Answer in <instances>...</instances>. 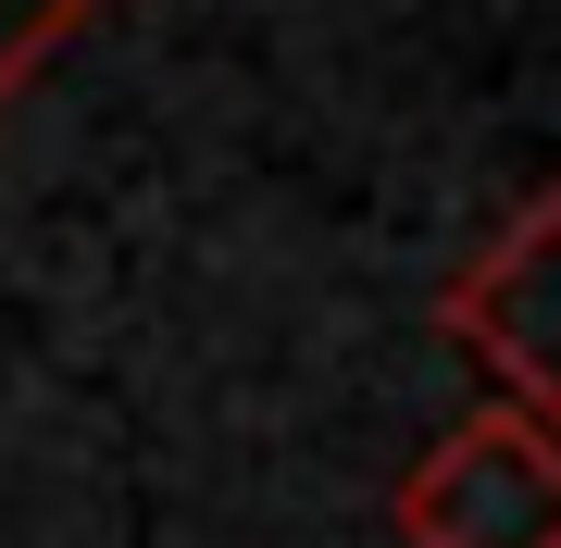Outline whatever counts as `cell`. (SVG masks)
Returning <instances> with one entry per match:
<instances>
[{
    "label": "cell",
    "mask_w": 561,
    "mask_h": 548,
    "mask_svg": "<svg viewBox=\"0 0 561 548\" xmlns=\"http://www.w3.org/2000/svg\"><path fill=\"white\" fill-rule=\"evenodd\" d=\"M412 548H561V424L486 399L424 448L387 499Z\"/></svg>",
    "instance_id": "cell-1"
},
{
    "label": "cell",
    "mask_w": 561,
    "mask_h": 548,
    "mask_svg": "<svg viewBox=\"0 0 561 548\" xmlns=\"http://www.w3.org/2000/svg\"><path fill=\"white\" fill-rule=\"evenodd\" d=\"M437 325L512 386V411L561 424V187H537V200H524L500 237L449 275Z\"/></svg>",
    "instance_id": "cell-2"
},
{
    "label": "cell",
    "mask_w": 561,
    "mask_h": 548,
    "mask_svg": "<svg viewBox=\"0 0 561 548\" xmlns=\"http://www.w3.org/2000/svg\"><path fill=\"white\" fill-rule=\"evenodd\" d=\"M88 13H101V0H0V101H13V88L38 75V62L76 38Z\"/></svg>",
    "instance_id": "cell-3"
}]
</instances>
